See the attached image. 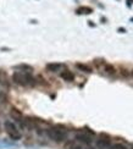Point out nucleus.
Returning a JSON list of instances; mask_svg holds the SVG:
<instances>
[{
  "mask_svg": "<svg viewBox=\"0 0 133 149\" xmlns=\"http://www.w3.org/2000/svg\"><path fill=\"white\" fill-rule=\"evenodd\" d=\"M131 149H133V147H132V148H131Z\"/></svg>",
  "mask_w": 133,
  "mask_h": 149,
  "instance_id": "obj_22",
  "label": "nucleus"
},
{
  "mask_svg": "<svg viewBox=\"0 0 133 149\" xmlns=\"http://www.w3.org/2000/svg\"><path fill=\"white\" fill-rule=\"evenodd\" d=\"M126 1H127V6H128V8H131V5L133 4V0H126Z\"/></svg>",
  "mask_w": 133,
  "mask_h": 149,
  "instance_id": "obj_17",
  "label": "nucleus"
},
{
  "mask_svg": "<svg viewBox=\"0 0 133 149\" xmlns=\"http://www.w3.org/2000/svg\"><path fill=\"white\" fill-rule=\"evenodd\" d=\"M47 134L50 139L56 142V143L64 142L67 138V131L65 130V127H62V126H55L52 128H48Z\"/></svg>",
  "mask_w": 133,
  "mask_h": 149,
  "instance_id": "obj_1",
  "label": "nucleus"
},
{
  "mask_svg": "<svg viewBox=\"0 0 133 149\" xmlns=\"http://www.w3.org/2000/svg\"><path fill=\"white\" fill-rule=\"evenodd\" d=\"M76 12L78 15H88V14H92L93 10L91 8H88V6H82V8H78Z\"/></svg>",
  "mask_w": 133,
  "mask_h": 149,
  "instance_id": "obj_11",
  "label": "nucleus"
},
{
  "mask_svg": "<svg viewBox=\"0 0 133 149\" xmlns=\"http://www.w3.org/2000/svg\"><path fill=\"white\" fill-rule=\"evenodd\" d=\"M121 76L122 77H128L130 76V71H127V70H126V69H121Z\"/></svg>",
  "mask_w": 133,
  "mask_h": 149,
  "instance_id": "obj_16",
  "label": "nucleus"
},
{
  "mask_svg": "<svg viewBox=\"0 0 133 149\" xmlns=\"http://www.w3.org/2000/svg\"><path fill=\"white\" fill-rule=\"evenodd\" d=\"M65 149H81V147L76 144L75 142H67L65 144Z\"/></svg>",
  "mask_w": 133,
  "mask_h": 149,
  "instance_id": "obj_13",
  "label": "nucleus"
},
{
  "mask_svg": "<svg viewBox=\"0 0 133 149\" xmlns=\"http://www.w3.org/2000/svg\"><path fill=\"white\" fill-rule=\"evenodd\" d=\"M109 149H127V148L122 143H115V144H111Z\"/></svg>",
  "mask_w": 133,
  "mask_h": 149,
  "instance_id": "obj_14",
  "label": "nucleus"
},
{
  "mask_svg": "<svg viewBox=\"0 0 133 149\" xmlns=\"http://www.w3.org/2000/svg\"><path fill=\"white\" fill-rule=\"evenodd\" d=\"M104 71L107 74H110V76H115L116 74V67L112 66L111 64H105L104 65Z\"/></svg>",
  "mask_w": 133,
  "mask_h": 149,
  "instance_id": "obj_9",
  "label": "nucleus"
},
{
  "mask_svg": "<svg viewBox=\"0 0 133 149\" xmlns=\"http://www.w3.org/2000/svg\"><path fill=\"white\" fill-rule=\"evenodd\" d=\"M76 67L79 70V71H83V72H87V73H91L93 70L91 69L89 66H87V65H84V64H76Z\"/></svg>",
  "mask_w": 133,
  "mask_h": 149,
  "instance_id": "obj_12",
  "label": "nucleus"
},
{
  "mask_svg": "<svg viewBox=\"0 0 133 149\" xmlns=\"http://www.w3.org/2000/svg\"><path fill=\"white\" fill-rule=\"evenodd\" d=\"M61 67H62V65L59 63H50L47 65V70L49 72H58V71H60Z\"/></svg>",
  "mask_w": 133,
  "mask_h": 149,
  "instance_id": "obj_8",
  "label": "nucleus"
},
{
  "mask_svg": "<svg viewBox=\"0 0 133 149\" xmlns=\"http://www.w3.org/2000/svg\"><path fill=\"white\" fill-rule=\"evenodd\" d=\"M12 81L22 87H27V86H34L36 84V79L32 77V74L29 72H15L12 74Z\"/></svg>",
  "mask_w": 133,
  "mask_h": 149,
  "instance_id": "obj_2",
  "label": "nucleus"
},
{
  "mask_svg": "<svg viewBox=\"0 0 133 149\" xmlns=\"http://www.w3.org/2000/svg\"><path fill=\"white\" fill-rule=\"evenodd\" d=\"M10 115H11L12 117H14L15 120H18V121H20V120L22 119V113H21L20 110H17L16 108H12V109H11Z\"/></svg>",
  "mask_w": 133,
  "mask_h": 149,
  "instance_id": "obj_10",
  "label": "nucleus"
},
{
  "mask_svg": "<svg viewBox=\"0 0 133 149\" xmlns=\"http://www.w3.org/2000/svg\"><path fill=\"white\" fill-rule=\"evenodd\" d=\"M117 31H118L120 33H126V29H125V28H118Z\"/></svg>",
  "mask_w": 133,
  "mask_h": 149,
  "instance_id": "obj_18",
  "label": "nucleus"
},
{
  "mask_svg": "<svg viewBox=\"0 0 133 149\" xmlns=\"http://www.w3.org/2000/svg\"><path fill=\"white\" fill-rule=\"evenodd\" d=\"M76 139H77L78 142H81V143L87 144V146H89L92 143V137L91 136H88L87 133H84V132L76 134Z\"/></svg>",
  "mask_w": 133,
  "mask_h": 149,
  "instance_id": "obj_5",
  "label": "nucleus"
},
{
  "mask_svg": "<svg viewBox=\"0 0 133 149\" xmlns=\"http://www.w3.org/2000/svg\"><path fill=\"white\" fill-rule=\"evenodd\" d=\"M111 146V137L109 134L101 133L99 139L97 141V147L99 149H109Z\"/></svg>",
  "mask_w": 133,
  "mask_h": 149,
  "instance_id": "obj_4",
  "label": "nucleus"
},
{
  "mask_svg": "<svg viewBox=\"0 0 133 149\" xmlns=\"http://www.w3.org/2000/svg\"><path fill=\"white\" fill-rule=\"evenodd\" d=\"M4 126H5L6 132H8L9 137H10L11 139H14V141L21 139V133H20V131L17 130V127L15 126L14 122H11V121H5Z\"/></svg>",
  "mask_w": 133,
  "mask_h": 149,
  "instance_id": "obj_3",
  "label": "nucleus"
},
{
  "mask_svg": "<svg viewBox=\"0 0 133 149\" xmlns=\"http://www.w3.org/2000/svg\"><path fill=\"white\" fill-rule=\"evenodd\" d=\"M0 103H3V104L8 103V97L5 95V93H0Z\"/></svg>",
  "mask_w": 133,
  "mask_h": 149,
  "instance_id": "obj_15",
  "label": "nucleus"
},
{
  "mask_svg": "<svg viewBox=\"0 0 133 149\" xmlns=\"http://www.w3.org/2000/svg\"><path fill=\"white\" fill-rule=\"evenodd\" d=\"M87 149H93V148H87Z\"/></svg>",
  "mask_w": 133,
  "mask_h": 149,
  "instance_id": "obj_21",
  "label": "nucleus"
},
{
  "mask_svg": "<svg viewBox=\"0 0 133 149\" xmlns=\"http://www.w3.org/2000/svg\"><path fill=\"white\" fill-rule=\"evenodd\" d=\"M131 21H132V22H133V17H132V18H131Z\"/></svg>",
  "mask_w": 133,
  "mask_h": 149,
  "instance_id": "obj_20",
  "label": "nucleus"
},
{
  "mask_svg": "<svg viewBox=\"0 0 133 149\" xmlns=\"http://www.w3.org/2000/svg\"><path fill=\"white\" fill-rule=\"evenodd\" d=\"M0 86L5 87V88H10V79H9V76L8 73L5 71L0 70Z\"/></svg>",
  "mask_w": 133,
  "mask_h": 149,
  "instance_id": "obj_6",
  "label": "nucleus"
},
{
  "mask_svg": "<svg viewBox=\"0 0 133 149\" xmlns=\"http://www.w3.org/2000/svg\"><path fill=\"white\" fill-rule=\"evenodd\" d=\"M60 77L64 81H66V82H72V81L75 79V74L70 70H64L60 73Z\"/></svg>",
  "mask_w": 133,
  "mask_h": 149,
  "instance_id": "obj_7",
  "label": "nucleus"
},
{
  "mask_svg": "<svg viewBox=\"0 0 133 149\" xmlns=\"http://www.w3.org/2000/svg\"><path fill=\"white\" fill-rule=\"evenodd\" d=\"M130 76H131V77H132V78H133V70H132V71H131V72H130Z\"/></svg>",
  "mask_w": 133,
  "mask_h": 149,
  "instance_id": "obj_19",
  "label": "nucleus"
}]
</instances>
